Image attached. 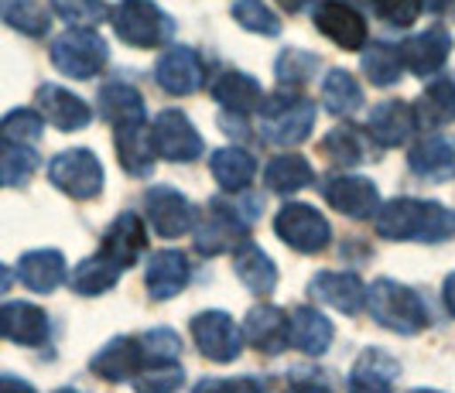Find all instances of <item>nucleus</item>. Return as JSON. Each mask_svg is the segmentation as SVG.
Returning <instances> with one entry per match:
<instances>
[{
  "label": "nucleus",
  "mask_w": 455,
  "mask_h": 393,
  "mask_svg": "<svg viewBox=\"0 0 455 393\" xmlns=\"http://www.w3.org/2000/svg\"><path fill=\"white\" fill-rule=\"evenodd\" d=\"M414 127H418L414 106L401 103V99H387V103H380V106L370 114L366 134L373 138V144H380V147H401V144L411 140Z\"/></svg>",
  "instance_id": "4be33fe9"
},
{
  "label": "nucleus",
  "mask_w": 455,
  "mask_h": 393,
  "mask_svg": "<svg viewBox=\"0 0 455 393\" xmlns=\"http://www.w3.org/2000/svg\"><path fill=\"white\" fill-rule=\"evenodd\" d=\"M442 295H445V308L455 315V274L445 278V287H442Z\"/></svg>",
  "instance_id": "09e8293b"
},
{
  "label": "nucleus",
  "mask_w": 455,
  "mask_h": 393,
  "mask_svg": "<svg viewBox=\"0 0 455 393\" xmlns=\"http://www.w3.org/2000/svg\"><path fill=\"white\" fill-rule=\"evenodd\" d=\"M260 138L274 147H295L315 127V103L305 96H264L260 103Z\"/></svg>",
  "instance_id": "7ed1b4c3"
},
{
  "label": "nucleus",
  "mask_w": 455,
  "mask_h": 393,
  "mask_svg": "<svg viewBox=\"0 0 455 393\" xmlns=\"http://www.w3.org/2000/svg\"><path fill=\"white\" fill-rule=\"evenodd\" d=\"M144 250H148L144 223L137 219V212H120L114 223L107 226V232H103V250L100 254H107L114 263H120L127 271V267H134L137 260H140Z\"/></svg>",
  "instance_id": "6ab92c4d"
},
{
  "label": "nucleus",
  "mask_w": 455,
  "mask_h": 393,
  "mask_svg": "<svg viewBox=\"0 0 455 393\" xmlns=\"http://www.w3.org/2000/svg\"><path fill=\"white\" fill-rule=\"evenodd\" d=\"M455 0H428V7H432V11H445V7H452Z\"/></svg>",
  "instance_id": "603ef678"
},
{
  "label": "nucleus",
  "mask_w": 455,
  "mask_h": 393,
  "mask_svg": "<svg viewBox=\"0 0 455 393\" xmlns=\"http://www.w3.org/2000/svg\"><path fill=\"white\" fill-rule=\"evenodd\" d=\"M144 216H148V226L164 236V240H175L185 232L196 230V206L185 199L179 188L155 185L144 195Z\"/></svg>",
  "instance_id": "9b49d317"
},
{
  "label": "nucleus",
  "mask_w": 455,
  "mask_h": 393,
  "mask_svg": "<svg viewBox=\"0 0 455 393\" xmlns=\"http://www.w3.org/2000/svg\"><path fill=\"white\" fill-rule=\"evenodd\" d=\"M38 110H42V116H45L55 130H66V134L68 130L90 127V120H92L90 103H86L83 96H76L72 90L55 86V83L38 86Z\"/></svg>",
  "instance_id": "f3484780"
},
{
  "label": "nucleus",
  "mask_w": 455,
  "mask_h": 393,
  "mask_svg": "<svg viewBox=\"0 0 455 393\" xmlns=\"http://www.w3.org/2000/svg\"><path fill=\"white\" fill-rule=\"evenodd\" d=\"M274 232L281 236V243H288L298 254H322L332 240V226L319 208L305 206V202H288L274 219Z\"/></svg>",
  "instance_id": "6e6552de"
},
{
  "label": "nucleus",
  "mask_w": 455,
  "mask_h": 393,
  "mask_svg": "<svg viewBox=\"0 0 455 393\" xmlns=\"http://www.w3.org/2000/svg\"><path fill=\"white\" fill-rule=\"evenodd\" d=\"M151 144L155 154L172 164H188L196 158H203V138L192 127V120L182 110H161L151 123Z\"/></svg>",
  "instance_id": "1a4fd4ad"
},
{
  "label": "nucleus",
  "mask_w": 455,
  "mask_h": 393,
  "mask_svg": "<svg viewBox=\"0 0 455 393\" xmlns=\"http://www.w3.org/2000/svg\"><path fill=\"white\" fill-rule=\"evenodd\" d=\"M66 256L59 250H28L18 260V280L35 295H52L66 280Z\"/></svg>",
  "instance_id": "a878e982"
},
{
  "label": "nucleus",
  "mask_w": 455,
  "mask_h": 393,
  "mask_svg": "<svg viewBox=\"0 0 455 393\" xmlns=\"http://www.w3.org/2000/svg\"><path fill=\"white\" fill-rule=\"evenodd\" d=\"M449 51H452V35L442 24H435L401 45V59H404V69H411L414 75H432L445 66Z\"/></svg>",
  "instance_id": "a211bd4d"
},
{
  "label": "nucleus",
  "mask_w": 455,
  "mask_h": 393,
  "mask_svg": "<svg viewBox=\"0 0 455 393\" xmlns=\"http://www.w3.org/2000/svg\"><path fill=\"white\" fill-rule=\"evenodd\" d=\"M148 370L144 363V352H140V342L137 339H127V335H116L107 346L92 356V373L110 380V383H120V380H131L137 373Z\"/></svg>",
  "instance_id": "412c9836"
},
{
  "label": "nucleus",
  "mask_w": 455,
  "mask_h": 393,
  "mask_svg": "<svg viewBox=\"0 0 455 393\" xmlns=\"http://www.w3.org/2000/svg\"><path fill=\"white\" fill-rule=\"evenodd\" d=\"M116 138V158L120 168L134 178H151L155 171V144H151V127L148 120H134V123H116L114 127Z\"/></svg>",
  "instance_id": "dca6fc26"
},
{
  "label": "nucleus",
  "mask_w": 455,
  "mask_h": 393,
  "mask_svg": "<svg viewBox=\"0 0 455 393\" xmlns=\"http://www.w3.org/2000/svg\"><path fill=\"white\" fill-rule=\"evenodd\" d=\"M192 339L199 352L212 363H233L243 352V328H236V322L220 308L199 311L192 318Z\"/></svg>",
  "instance_id": "9d476101"
},
{
  "label": "nucleus",
  "mask_w": 455,
  "mask_h": 393,
  "mask_svg": "<svg viewBox=\"0 0 455 393\" xmlns=\"http://www.w3.org/2000/svg\"><path fill=\"white\" fill-rule=\"evenodd\" d=\"M366 308H370L373 322L397 335H418L428 325V304L421 301L414 287L401 284V280H373V287H366Z\"/></svg>",
  "instance_id": "f03ea898"
},
{
  "label": "nucleus",
  "mask_w": 455,
  "mask_h": 393,
  "mask_svg": "<svg viewBox=\"0 0 455 393\" xmlns=\"http://www.w3.org/2000/svg\"><path fill=\"white\" fill-rule=\"evenodd\" d=\"M332 335H336L332 322H329L322 311H315V308H295V311L288 315V339H291V346L301 349L305 356H322V352H329Z\"/></svg>",
  "instance_id": "bb28decb"
},
{
  "label": "nucleus",
  "mask_w": 455,
  "mask_h": 393,
  "mask_svg": "<svg viewBox=\"0 0 455 393\" xmlns=\"http://www.w3.org/2000/svg\"><path fill=\"white\" fill-rule=\"evenodd\" d=\"M322 195L332 208H339L349 219H370L380 206V188L363 175H332L325 178Z\"/></svg>",
  "instance_id": "f8f14e48"
},
{
  "label": "nucleus",
  "mask_w": 455,
  "mask_h": 393,
  "mask_svg": "<svg viewBox=\"0 0 455 393\" xmlns=\"http://www.w3.org/2000/svg\"><path fill=\"white\" fill-rule=\"evenodd\" d=\"M315 28L346 51H363L366 45V21L363 14L342 0H325L315 11Z\"/></svg>",
  "instance_id": "2eb2a0df"
},
{
  "label": "nucleus",
  "mask_w": 455,
  "mask_h": 393,
  "mask_svg": "<svg viewBox=\"0 0 455 393\" xmlns=\"http://www.w3.org/2000/svg\"><path fill=\"white\" fill-rule=\"evenodd\" d=\"M155 79H158V86L164 90V93L188 96L203 86L205 66H203V59H199V51H196V48L175 45V48H168V51L158 59V66H155Z\"/></svg>",
  "instance_id": "ddd939ff"
},
{
  "label": "nucleus",
  "mask_w": 455,
  "mask_h": 393,
  "mask_svg": "<svg viewBox=\"0 0 455 393\" xmlns=\"http://www.w3.org/2000/svg\"><path fill=\"white\" fill-rule=\"evenodd\" d=\"M370 4H373L377 18H384L394 28H411L425 7V0H370Z\"/></svg>",
  "instance_id": "49530a36"
},
{
  "label": "nucleus",
  "mask_w": 455,
  "mask_h": 393,
  "mask_svg": "<svg viewBox=\"0 0 455 393\" xmlns=\"http://www.w3.org/2000/svg\"><path fill=\"white\" fill-rule=\"evenodd\" d=\"M48 51H52V66L68 79H92L110 62L107 42L90 28H68L66 35L52 42Z\"/></svg>",
  "instance_id": "39448f33"
},
{
  "label": "nucleus",
  "mask_w": 455,
  "mask_h": 393,
  "mask_svg": "<svg viewBox=\"0 0 455 393\" xmlns=\"http://www.w3.org/2000/svg\"><path fill=\"white\" fill-rule=\"evenodd\" d=\"M253 208H243L227 199H212L205 208L203 223L196 226V250L199 254H223V250H236V243L247 240L251 230Z\"/></svg>",
  "instance_id": "423d86ee"
},
{
  "label": "nucleus",
  "mask_w": 455,
  "mask_h": 393,
  "mask_svg": "<svg viewBox=\"0 0 455 393\" xmlns=\"http://www.w3.org/2000/svg\"><path fill=\"white\" fill-rule=\"evenodd\" d=\"M38 171V151L31 144H14L0 138V185L18 188Z\"/></svg>",
  "instance_id": "e433bc0d"
},
{
  "label": "nucleus",
  "mask_w": 455,
  "mask_h": 393,
  "mask_svg": "<svg viewBox=\"0 0 455 393\" xmlns=\"http://www.w3.org/2000/svg\"><path fill=\"white\" fill-rule=\"evenodd\" d=\"M48 335H52V325H48V315L38 304H31V301H7V304H0V339L35 349L45 346Z\"/></svg>",
  "instance_id": "4468645a"
},
{
  "label": "nucleus",
  "mask_w": 455,
  "mask_h": 393,
  "mask_svg": "<svg viewBox=\"0 0 455 393\" xmlns=\"http://www.w3.org/2000/svg\"><path fill=\"white\" fill-rule=\"evenodd\" d=\"M233 21L253 31V35H267V38L281 35V21H277L271 7H264V0H236L233 4Z\"/></svg>",
  "instance_id": "37998d69"
},
{
  "label": "nucleus",
  "mask_w": 455,
  "mask_h": 393,
  "mask_svg": "<svg viewBox=\"0 0 455 393\" xmlns=\"http://www.w3.org/2000/svg\"><path fill=\"white\" fill-rule=\"evenodd\" d=\"M48 178L68 199H96L103 192V164L90 147H68L48 161Z\"/></svg>",
  "instance_id": "0eeeda50"
},
{
  "label": "nucleus",
  "mask_w": 455,
  "mask_h": 393,
  "mask_svg": "<svg viewBox=\"0 0 455 393\" xmlns=\"http://www.w3.org/2000/svg\"><path fill=\"white\" fill-rule=\"evenodd\" d=\"M277 4H281V7H284V11H298V7H301V4H305V0H277Z\"/></svg>",
  "instance_id": "864d4df0"
},
{
  "label": "nucleus",
  "mask_w": 455,
  "mask_h": 393,
  "mask_svg": "<svg viewBox=\"0 0 455 393\" xmlns=\"http://www.w3.org/2000/svg\"><path fill=\"white\" fill-rule=\"evenodd\" d=\"M124 274V267L114 263L107 254H96V256H86L76 271H72V291L76 295H83V298H96V295H107L110 287H116V280Z\"/></svg>",
  "instance_id": "473e14b6"
},
{
  "label": "nucleus",
  "mask_w": 455,
  "mask_h": 393,
  "mask_svg": "<svg viewBox=\"0 0 455 393\" xmlns=\"http://www.w3.org/2000/svg\"><path fill=\"white\" fill-rule=\"evenodd\" d=\"M11 280H14V271H7V267L0 263V295H7V287H11Z\"/></svg>",
  "instance_id": "8fccbe9b"
},
{
  "label": "nucleus",
  "mask_w": 455,
  "mask_h": 393,
  "mask_svg": "<svg viewBox=\"0 0 455 393\" xmlns=\"http://www.w3.org/2000/svg\"><path fill=\"white\" fill-rule=\"evenodd\" d=\"M137 342H140L148 370L151 366H168V363H179L182 359V339L172 328H151V332L137 335Z\"/></svg>",
  "instance_id": "a19ab883"
},
{
  "label": "nucleus",
  "mask_w": 455,
  "mask_h": 393,
  "mask_svg": "<svg viewBox=\"0 0 455 393\" xmlns=\"http://www.w3.org/2000/svg\"><path fill=\"white\" fill-rule=\"evenodd\" d=\"M397 376H401V363L390 352H384V349H363L353 373H349V387L353 390H390Z\"/></svg>",
  "instance_id": "c756f323"
},
{
  "label": "nucleus",
  "mask_w": 455,
  "mask_h": 393,
  "mask_svg": "<svg viewBox=\"0 0 455 393\" xmlns=\"http://www.w3.org/2000/svg\"><path fill=\"white\" fill-rule=\"evenodd\" d=\"M363 69L373 86H394L404 72V59H401V45L394 42H373L363 48Z\"/></svg>",
  "instance_id": "4c0bfd02"
},
{
  "label": "nucleus",
  "mask_w": 455,
  "mask_h": 393,
  "mask_svg": "<svg viewBox=\"0 0 455 393\" xmlns=\"http://www.w3.org/2000/svg\"><path fill=\"white\" fill-rule=\"evenodd\" d=\"M414 120L418 127H449L455 123V79H435L414 103Z\"/></svg>",
  "instance_id": "7c9ffc66"
},
{
  "label": "nucleus",
  "mask_w": 455,
  "mask_h": 393,
  "mask_svg": "<svg viewBox=\"0 0 455 393\" xmlns=\"http://www.w3.org/2000/svg\"><path fill=\"white\" fill-rule=\"evenodd\" d=\"M0 18H4V24L18 28L21 35H31V38L48 35V24H52L45 7L35 4V0H4L0 4Z\"/></svg>",
  "instance_id": "ea45409f"
},
{
  "label": "nucleus",
  "mask_w": 455,
  "mask_h": 393,
  "mask_svg": "<svg viewBox=\"0 0 455 393\" xmlns=\"http://www.w3.org/2000/svg\"><path fill=\"white\" fill-rule=\"evenodd\" d=\"M312 295L325 304H332L342 315H360L366 308V284L356 274L339 271H322L312 278Z\"/></svg>",
  "instance_id": "5701e85b"
},
{
  "label": "nucleus",
  "mask_w": 455,
  "mask_h": 393,
  "mask_svg": "<svg viewBox=\"0 0 455 393\" xmlns=\"http://www.w3.org/2000/svg\"><path fill=\"white\" fill-rule=\"evenodd\" d=\"M315 69H319V59L312 51H301V48H284L274 62V75L284 90H298L305 83L315 79Z\"/></svg>",
  "instance_id": "58836bf2"
},
{
  "label": "nucleus",
  "mask_w": 455,
  "mask_h": 393,
  "mask_svg": "<svg viewBox=\"0 0 455 393\" xmlns=\"http://www.w3.org/2000/svg\"><path fill=\"white\" fill-rule=\"evenodd\" d=\"M0 387H18V390H31L24 380H11V376H0Z\"/></svg>",
  "instance_id": "3c124183"
},
{
  "label": "nucleus",
  "mask_w": 455,
  "mask_h": 393,
  "mask_svg": "<svg viewBox=\"0 0 455 393\" xmlns=\"http://www.w3.org/2000/svg\"><path fill=\"white\" fill-rule=\"evenodd\" d=\"M52 11L72 28H92L110 18L107 0H52Z\"/></svg>",
  "instance_id": "c03bdc74"
},
{
  "label": "nucleus",
  "mask_w": 455,
  "mask_h": 393,
  "mask_svg": "<svg viewBox=\"0 0 455 393\" xmlns=\"http://www.w3.org/2000/svg\"><path fill=\"white\" fill-rule=\"evenodd\" d=\"M212 99L229 110L233 116H247V114H257L260 110V103H264V90H260V83L247 75V72H223L216 83H212Z\"/></svg>",
  "instance_id": "393cba45"
},
{
  "label": "nucleus",
  "mask_w": 455,
  "mask_h": 393,
  "mask_svg": "<svg viewBox=\"0 0 455 393\" xmlns=\"http://www.w3.org/2000/svg\"><path fill=\"white\" fill-rule=\"evenodd\" d=\"M100 116L110 123H134V120H148L144 114V99L134 86L127 83H107L100 90Z\"/></svg>",
  "instance_id": "f704fd0d"
},
{
  "label": "nucleus",
  "mask_w": 455,
  "mask_h": 393,
  "mask_svg": "<svg viewBox=\"0 0 455 393\" xmlns=\"http://www.w3.org/2000/svg\"><path fill=\"white\" fill-rule=\"evenodd\" d=\"M182 380H185V373L179 370V363H168V366H151L148 376L137 380V387H140V390H179Z\"/></svg>",
  "instance_id": "de8ad7c7"
},
{
  "label": "nucleus",
  "mask_w": 455,
  "mask_h": 393,
  "mask_svg": "<svg viewBox=\"0 0 455 393\" xmlns=\"http://www.w3.org/2000/svg\"><path fill=\"white\" fill-rule=\"evenodd\" d=\"M116 38L134 48H158L164 42H172L175 24L161 11L155 0H120L116 7H110V18Z\"/></svg>",
  "instance_id": "20e7f679"
},
{
  "label": "nucleus",
  "mask_w": 455,
  "mask_h": 393,
  "mask_svg": "<svg viewBox=\"0 0 455 393\" xmlns=\"http://www.w3.org/2000/svg\"><path fill=\"white\" fill-rule=\"evenodd\" d=\"M322 103H325L329 114L353 116L363 106V90H360V83L346 69H329L325 72V83H322Z\"/></svg>",
  "instance_id": "c9c22d12"
},
{
  "label": "nucleus",
  "mask_w": 455,
  "mask_h": 393,
  "mask_svg": "<svg viewBox=\"0 0 455 393\" xmlns=\"http://www.w3.org/2000/svg\"><path fill=\"white\" fill-rule=\"evenodd\" d=\"M233 271H236V278L243 280V287L253 291V295H271L274 287H277V267H274V260L257 243H251V240H243L233 250Z\"/></svg>",
  "instance_id": "c85d7f7f"
},
{
  "label": "nucleus",
  "mask_w": 455,
  "mask_h": 393,
  "mask_svg": "<svg viewBox=\"0 0 455 393\" xmlns=\"http://www.w3.org/2000/svg\"><path fill=\"white\" fill-rule=\"evenodd\" d=\"M408 164L421 178H455V140L452 138H425L408 151Z\"/></svg>",
  "instance_id": "cd10ccee"
},
{
  "label": "nucleus",
  "mask_w": 455,
  "mask_h": 393,
  "mask_svg": "<svg viewBox=\"0 0 455 393\" xmlns=\"http://www.w3.org/2000/svg\"><path fill=\"white\" fill-rule=\"evenodd\" d=\"M322 151H325V158L332 164H339V168H353V164L363 161V144H360V138H356V130L353 127H336L329 138H325V144H322Z\"/></svg>",
  "instance_id": "a18cd8bd"
},
{
  "label": "nucleus",
  "mask_w": 455,
  "mask_h": 393,
  "mask_svg": "<svg viewBox=\"0 0 455 393\" xmlns=\"http://www.w3.org/2000/svg\"><path fill=\"white\" fill-rule=\"evenodd\" d=\"M192 278V267H188V256L179 250H161L151 256L148 263V295L155 301H168L175 295H182L185 284Z\"/></svg>",
  "instance_id": "b1692460"
},
{
  "label": "nucleus",
  "mask_w": 455,
  "mask_h": 393,
  "mask_svg": "<svg viewBox=\"0 0 455 393\" xmlns=\"http://www.w3.org/2000/svg\"><path fill=\"white\" fill-rule=\"evenodd\" d=\"M209 168H212V178L220 182L223 192H243L253 182V175H257V161L251 158V151H243V147H220V151H212Z\"/></svg>",
  "instance_id": "2f4dec72"
},
{
  "label": "nucleus",
  "mask_w": 455,
  "mask_h": 393,
  "mask_svg": "<svg viewBox=\"0 0 455 393\" xmlns=\"http://www.w3.org/2000/svg\"><path fill=\"white\" fill-rule=\"evenodd\" d=\"M45 134V116L35 114V110H11V114L0 120V138L14 140V144H38Z\"/></svg>",
  "instance_id": "79ce46f5"
},
{
  "label": "nucleus",
  "mask_w": 455,
  "mask_h": 393,
  "mask_svg": "<svg viewBox=\"0 0 455 393\" xmlns=\"http://www.w3.org/2000/svg\"><path fill=\"white\" fill-rule=\"evenodd\" d=\"M312 178H315V171L301 154H277L264 168V185L277 195H295V192L312 185Z\"/></svg>",
  "instance_id": "72a5a7b5"
},
{
  "label": "nucleus",
  "mask_w": 455,
  "mask_h": 393,
  "mask_svg": "<svg viewBox=\"0 0 455 393\" xmlns=\"http://www.w3.org/2000/svg\"><path fill=\"white\" fill-rule=\"evenodd\" d=\"M243 339L251 342L253 349H260L264 356H277L291 346L288 339V315L274 304H260V308H251L247 322H243Z\"/></svg>",
  "instance_id": "aec40b11"
},
{
  "label": "nucleus",
  "mask_w": 455,
  "mask_h": 393,
  "mask_svg": "<svg viewBox=\"0 0 455 393\" xmlns=\"http://www.w3.org/2000/svg\"><path fill=\"white\" fill-rule=\"evenodd\" d=\"M373 226L384 240L445 243L455 236V208L432 202V199H390L377 206Z\"/></svg>",
  "instance_id": "f257e3e1"
}]
</instances>
